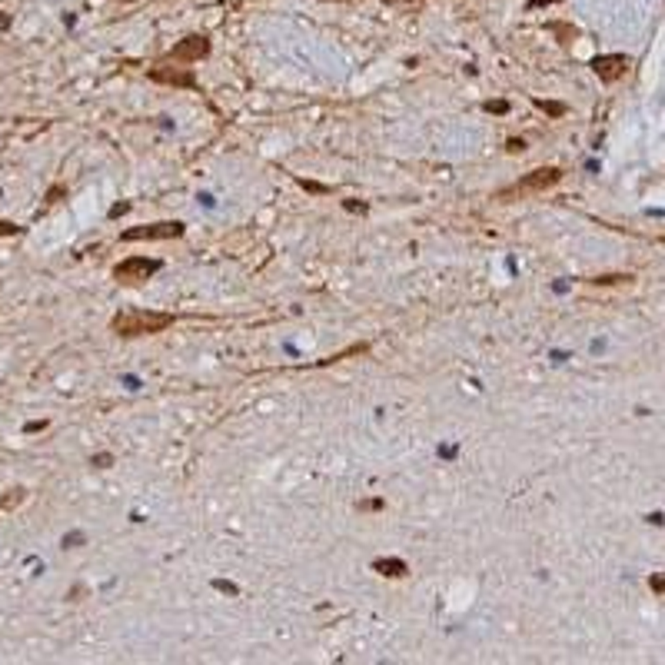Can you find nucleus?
Masks as SVG:
<instances>
[{
    "mask_svg": "<svg viewBox=\"0 0 665 665\" xmlns=\"http://www.w3.org/2000/svg\"><path fill=\"white\" fill-rule=\"evenodd\" d=\"M342 207L349 209V213H366V203H353V200H346Z\"/></svg>",
    "mask_w": 665,
    "mask_h": 665,
    "instance_id": "18",
    "label": "nucleus"
},
{
    "mask_svg": "<svg viewBox=\"0 0 665 665\" xmlns=\"http://www.w3.org/2000/svg\"><path fill=\"white\" fill-rule=\"evenodd\" d=\"M10 23H14V17H10V14H3V10H0V34H3V30H10Z\"/></svg>",
    "mask_w": 665,
    "mask_h": 665,
    "instance_id": "19",
    "label": "nucleus"
},
{
    "mask_svg": "<svg viewBox=\"0 0 665 665\" xmlns=\"http://www.w3.org/2000/svg\"><path fill=\"white\" fill-rule=\"evenodd\" d=\"M373 572L382 575V579H406L409 575V566L402 559H376L373 562Z\"/></svg>",
    "mask_w": 665,
    "mask_h": 665,
    "instance_id": "8",
    "label": "nucleus"
},
{
    "mask_svg": "<svg viewBox=\"0 0 665 665\" xmlns=\"http://www.w3.org/2000/svg\"><path fill=\"white\" fill-rule=\"evenodd\" d=\"M176 323L173 313H160V309H123L110 320V329L123 340L133 336H153V333H163L167 326Z\"/></svg>",
    "mask_w": 665,
    "mask_h": 665,
    "instance_id": "1",
    "label": "nucleus"
},
{
    "mask_svg": "<svg viewBox=\"0 0 665 665\" xmlns=\"http://www.w3.org/2000/svg\"><path fill=\"white\" fill-rule=\"evenodd\" d=\"M622 280H628V276H595L592 283H622Z\"/></svg>",
    "mask_w": 665,
    "mask_h": 665,
    "instance_id": "17",
    "label": "nucleus"
},
{
    "mask_svg": "<svg viewBox=\"0 0 665 665\" xmlns=\"http://www.w3.org/2000/svg\"><path fill=\"white\" fill-rule=\"evenodd\" d=\"M326 3H349V0H326Z\"/></svg>",
    "mask_w": 665,
    "mask_h": 665,
    "instance_id": "21",
    "label": "nucleus"
},
{
    "mask_svg": "<svg viewBox=\"0 0 665 665\" xmlns=\"http://www.w3.org/2000/svg\"><path fill=\"white\" fill-rule=\"evenodd\" d=\"M535 107H539V110H546V114H552V116H562V114H566V103H549V100H535Z\"/></svg>",
    "mask_w": 665,
    "mask_h": 665,
    "instance_id": "9",
    "label": "nucleus"
},
{
    "mask_svg": "<svg viewBox=\"0 0 665 665\" xmlns=\"http://www.w3.org/2000/svg\"><path fill=\"white\" fill-rule=\"evenodd\" d=\"M506 150H509V153H522V150H526V140H519V136L506 140Z\"/></svg>",
    "mask_w": 665,
    "mask_h": 665,
    "instance_id": "13",
    "label": "nucleus"
},
{
    "mask_svg": "<svg viewBox=\"0 0 665 665\" xmlns=\"http://www.w3.org/2000/svg\"><path fill=\"white\" fill-rule=\"evenodd\" d=\"M213 586H216V589H220V592H229V595H236V592H240V589H236V586H233V582H223V579H216Z\"/></svg>",
    "mask_w": 665,
    "mask_h": 665,
    "instance_id": "15",
    "label": "nucleus"
},
{
    "mask_svg": "<svg viewBox=\"0 0 665 665\" xmlns=\"http://www.w3.org/2000/svg\"><path fill=\"white\" fill-rule=\"evenodd\" d=\"M482 110H486V114H506L509 103H506V100H489V103H482Z\"/></svg>",
    "mask_w": 665,
    "mask_h": 665,
    "instance_id": "10",
    "label": "nucleus"
},
{
    "mask_svg": "<svg viewBox=\"0 0 665 665\" xmlns=\"http://www.w3.org/2000/svg\"><path fill=\"white\" fill-rule=\"evenodd\" d=\"M0 233H10V236H14L17 227H14V223H7V220H0Z\"/></svg>",
    "mask_w": 665,
    "mask_h": 665,
    "instance_id": "20",
    "label": "nucleus"
},
{
    "mask_svg": "<svg viewBox=\"0 0 665 665\" xmlns=\"http://www.w3.org/2000/svg\"><path fill=\"white\" fill-rule=\"evenodd\" d=\"M153 83H167V87H180V90H196V74L190 63H176L170 67L167 60H160L156 67H150Z\"/></svg>",
    "mask_w": 665,
    "mask_h": 665,
    "instance_id": "6",
    "label": "nucleus"
},
{
    "mask_svg": "<svg viewBox=\"0 0 665 665\" xmlns=\"http://www.w3.org/2000/svg\"><path fill=\"white\" fill-rule=\"evenodd\" d=\"M382 3H386V7H399V10H413L422 0H382Z\"/></svg>",
    "mask_w": 665,
    "mask_h": 665,
    "instance_id": "12",
    "label": "nucleus"
},
{
    "mask_svg": "<svg viewBox=\"0 0 665 665\" xmlns=\"http://www.w3.org/2000/svg\"><path fill=\"white\" fill-rule=\"evenodd\" d=\"M592 70L595 76L602 80V83H615V80H622L628 70V57L622 54H606V57H595L592 60Z\"/></svg>",
    "mask_w": 665,
    "mask_h": 665,
    "instance_id": "7",
    "label": "nucleus"
},
{
    "mask_svg": "<svg viewBox=\"0 0 665 665\" xmlns=\"http://www.w3.org/2000/svg\"><path fill=\"white\" fill-rule=\"evenodd\" d=\"M160 260H150V256H127V260H120L114 266V280L120 286H140L147 283L150 276L160 273Z\"/></svg>",
    "mask_w": 665,
    "mask_h": 665,
    "instance_id": "3",
    "label": "nucleus"
},
{
    "mask_svg": "<svg viewBox=\"0 0 665 665\" xmlns=\"http://www.w3.org/2000/svg\"><path fill=\"white\" fill-rule=\"evenodd\" d=\"M209 50H213V43L207 34H190V37L176 40V47H170L163 60L167 63H200L209 57Z\"/></svg>",
    "mask_w": 665,
    "mask_h": 665,
    "instance_id": "5",
    "label": "nucleus"
},
{
    "mask_svg": "<svg viewBox=\"0 0 665 665\" xmlns=\"http://www.w3.org/2000/svg\"><path fill=\"white\" fill-rule=\"evenodd\" d=\"M90 462H94V466H100V469H107V462H114V456H110V453H100V456H94Z\"/></svg>",
    "mask_w": 665,
    "mask_h": 665,
    "instance_id": "14",
    "label": "nucleus"
},
{
    "mask_svg": "<svg viewBox=\"0 0 665 665\" xmlns=\"http://www.w3.org/2000/svg\"><path fill=\"white\" fill-rule=\"evenodd\" d=\"M559 180H562V170H559V167H539V170L526 173L522 180H515L509 190L499 193V200H502V203H509V200H515V196H532V193H546V190H552V187H555Z\"/></svg>",
    "mask_w": 665,
    "mask_h": 665,
    "instance_id": "2",
    "label": "nucleus"
},
{
    "mask_svg": "<svg viewBox=\"0 0 665 665\" xmlns=\"http://www.w3.org/2000/svg\"><path fill=\"white\" fill-rule=\"evenodd\" d=\"M549 3H562V0H529L526 10H539V7H549Z\"/></svg>",
    "mask_w": 665,
    "mask_h": 665,
    "instance_id": "16",
    "label": "nucleus"
},
{
    "mask_svg": "<svg viewBox=\"0 0 665 665\" xmlns=\"http://www.w3.org/2000/svg\"><path fill=\"white\" fill-rule=\"evenodd\" d=\"M648 589L665 592V572H652V575H648Z\"/></svg>",
    "mask_w": 665,
    "mask_h": 665,
    "instance_id": "11",
    "label": "nucleus"
},
{
    "mask_svg": "<svg viewBox=\"0 0 665 665\" xmlns=\"http://www.w3.org/2000/svg\"><path fill=\"white\" fill-rule=\"evenodd\" d=\"M187 233V227L180 220H160V223H140L120 233L123 243H136V240H180Z\"/></svg>",
    "mask_w": 665,
    "mask_h": 665,
    "instance_id": "4",
    "label": "nucleus"
}]
</instances>
